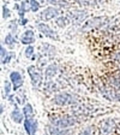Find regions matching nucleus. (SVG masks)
Returning <instances> with one entry per match:
<instances>
[{
	"label": "nucleus",
	"instance_id": "nucleus-1",
	"mask_svg": "<svg viewBox=\"0 0 120 135\" xmlns=\"http://www.w3.org/2000/svg\"><path fill=\"white\" fill-rule=\"evenodd\" d=\"M51 122L53 126L58 128L65 129L74 126L76 123V119L71 116H62L59 118H53Z\"/></svg>",
	"mask_w": 120,
	"mask_h": 135
},
{
	"label": "nucleus",
	"instance_id": "nucleus-19",
	"mask_svg": "<svg viewBox=\"0 0 120 135\" xmlns=\"http://www.w3.org/2000/svg\"><path fill=\"white\" fill-rule=\"evenodd\" d=\"M8 53L6 51V49L4 48V46H1V51H0V54H1V61H3L8 55Z\"/></svg>",
	"mask_w": 120,
	"mask_h": 135
},
{
	"label": "nucleus",
	"instance_id": "nucleus-6",
	"mask_svg": "<svg viewBox=\"0 0 120 135\" xmlns=\"http://www.w3.org/2000/svg\"><path fill=\"white\" fill-rule=\"evenodd\" d=\"M11 82H12L13 84V90L16 91L20 87L23 86V80L21 73H19L17 71H13L11 73L10 75H9Z\"/></svg>",
	"mask_w": 120,
	"mask_h": 135
},
{
	"label": "nucleus",
	"instance_id": "nucleus-12",
	"mask_svg": "<svg viewBox=\"0 0 120 135\" xmlns=\"http://www.w3.org/2000/svg\"><path fill=\"white\" fill-rule=\"evenodd\" d=\"M68 20H67L66 18L65 17H59L56 20V23L57 25H58L59 27H61V28H63V27H65L66 25L68 24Z\"/></svg>",
	"mask_w": 120,
	"mask_h": 135
},
{
	"label": "nucleus",
	"instance_id": "nucleus-4",
	"mask_svg": "<svg viewBox=\"0 0 120 135\" xmlns=\"http://www.w3.org/2000/svg\"><path fill=\"white\" fill-rule=\"evenodd\" d=\"M37 30L40 32H42L45 37L48 38H50L51 40H59V37L58 34L55 30L51 28L47 24H45L44 23H41L37 25Z\"/></svg>",
	"mask_w": 120,
	"mask_h": 135
},
{
	"label": "nucleus",
	"instance_id": "nucleus-2",
	"mask_svg": "<svg viewBox=\"0 0 120 135\" xmlns=\"http://www.w3.org/2000/svg\"><path fill=\"white\" fill-rule=\"evenodd\" d=\"M75 101V97L68 92H61L54 97L55 103L59 105H69L74 103Z\"/></svg>",
	"mask_w": 120,
	"mask_h": 135
},
{
	"label": "nucleus",
	"instance_id": "nucleus-17",
	"mask_svg": "<svg viewBox=\"0 0 120 135\" xmlns=\"http://www.w3.org/2000/svg\"><path fill=\"white\" fill-rule=\"evenodd\" d=\"M4 91H5V94L6 96H8L11 91V84L7 80L4 82Z\"/></svg>",
	"mask_w": 120,
	"mask_h": 135
},
{
	"label": "nucleus",
	"instance_id": "nucleus-18",
	"mask_svg": "<svg viewBox=\"0 0 120 135\" xmlns=\"http://www.w3.org/2000/svg\"><path fill=\"white\" fill-rule=\"evenodd\" d=\"M34 48L33 46H31V45H28V46L25 49V56L27 57H30L34 54Z\"/></svg>",
	"mask_w": 120,
	"mask_h": 135
},
{
	"label": "nucleus",
	"instance_id": "nucleus-3",
	"mask_svg": "<svg viewBox=\"0 0 120 135\" xmlns=\"http://www.w3.org/2000/svg\"><path fill=\"white\" fill-rule=\"evenodd\" d=\"M27 73L30 77L32 85L34 86H40L42 81V75L39 69L34 65H31L27 68Z\"/></svg>",
	"mask_w": 120,
	"mask_h": 135
},
{
	"label": "nucleus",
	"instance_id": "nucleus-14",
	"mask_svg": "<svg viewBox=\"0 0 120 135\" xmlns=\"http://www.w3.org/2000/svg\"><path fill=\"white\" fill-rule=\"evenodd\" d=\"M4 42H5V44H7L8 46H10V45H13L14 43H16V41L15 38L13 37V36L11 34H8V35L6 36V37H5Z\"/></svg>",
	"mask_w": 120,
	"mask_h": 135
},
{
	"label": "nucleus",
	"instance_id": "nucleus-16",
	"mask_svg": "<svg viewBox=\"0 0 120 135\" xmlns=\"http://www.w3.org/2000/svg\"><path fill=\"white\" fill-rule=\"evenodd\" d=\"M56 73V70L54 67H53L52 65L51 66H49V67L46 69V76L47 78H52L53 76Z\"/></svg>",
	"mask_w": 120,
	"mask_h": 135
},
{
	"label": "nucleus",
	"instance_id": "nucleus-10",
	"mask_svg": "<svg viewBox=\"0 0 120 135\" xmlns=\"http://www.w3.org/2000/svg\"><path fill=\"white\" fill-rule=\"evenodd\" d=\"M11 117L12 120L15 122L18 123V124L21 123L22 121H23V115L18 109L13 110L12 113H11Z\"/></svg>",
	"mask_w": 120,
	"mask_h": 135
},
{
	"label": "nucleus",
	"instance_id": "nucleus-11",
	"mask_svg": "<svg viewBox=\"0 0 120 135\" xmlns=\"http://www.w3.org/2000/svg\"><path fill=\"white\" fill-rule=\"evenodd\" d=\"M23 115H25L26 119H30V118H32V117H33V108H32V106L29 103H27L23 107Z\"/></svg>",
	"mask_w": 120,
	"mask_h": 135
},
{
	"label": "nucleus",
	"instance_id": "nucleus-15",
	"mask_svg": "<svg viewBox=\"0 0 120 135\" xmlns=\"http://www.w3.org/2000/svg\"><path fill=\"white\" fill-rule=\"evenodd\" d=\"M30 8L33 12H36L39 8V4L37 0H30Z\"/></svg>",
	"mask_w": 120,
	"mask_h": 135
},
{
	"label": "nucleus",
	"instance_id": "nucleus-5",
	"mask_svg": "<svg viewBox=\"0 0 120 135\" xmlns=\"http://www.w3.org/2000/svg\"><path fill=\"white\" fill-rule=\"evenodd\" d=\"M115 129V123L113 120L108 119L101 124L100 132L101 135H112Z\"/></svg>",
	"mask_w": 120,
	"mask_h": 135
},
{
	"label": "nucleus",
	"instance_id": "nucleus-22",
	"mask_svg": "<svg viewBox=\"0 0 120 135\" xmlns=\"http://www.w3.org/2000/svg\"><path fill=\"white\" fill-rule=\"evenodd\" d=\"M47 1L52 4H58L61 2V0H47Z\"/></svg>",
	"mask_w": 120,
	"mask_h": 135
},
{
	"label": "nucleus",
	"instance_id": "nucleus-13",
	"mask_svg": "<svg viewBox=\"0 0 120 135\" xmlns=\"http://www.w3.org/2000/svg\"><path fill=\"white\" fill-rule=\"evenodd\" d=\"M110 83L112 85H113L114 88L117 89V90L119 89L120 91V77L115 76V77H113L112 79L110 78Z\"/></svg>",
	"mask_w": 120,
	"mask_h": 135
},
{
	"label": "nucleus",
	"instance_id": "nucleus-7",
	"mask_svg": "<svg viewBox=\"0 0 120 135\" xmlns=\"http://www.w3.org/2000/svg\"><path fill=\"white\" fill-rule=\"evenodd\" d=\"M20 41L24 45H30L35 42L34 32L32 30H27L21 35Z\"/></svg>",
	"mask_w": 120,
	"mask_h": 135
},
{
	"label": "nucleus",
	"instance_id": "nucleus-9",
	"mask_svg": "<svg viewBox=\"0 0 120 135\" xmlns=\"http://www.w3.org/2000/svg\"><path fill=\"white\" fill-rule=\"evenodd\" d=\"M24 127L29 135H34L37 129V122L33 118L25 119L24 121Z\"/></svg>",
	"mask_w": 120,
	"mask_h": 135
},
{
	"label": "nucleus",
	"instance_id": "nucleus-20",
	"mask_svg": "<svg viewBox=\"0 0 120 135\" xmlns=\"http://www.w3.org/2000/svg\"><path fill=\"white\" fill-rule=\"evenodd\" d=\"M3 16H4V18H7L8 17L10 16V11L8 10V8L5 6L3 8Z\"/></svg>",
	"mask_w": 120,
	"mask_h": 135
},
{
	"label": "nucleus",
	"instance_id": "nucleus-21",
	"mask_svg": "<svg viewBox=\"0 0 120 135\" xmlns=\"http://www.w3.org/2000/svg\"><path fill=\"white\" fill-rule=\"evenodd\" d=\"M80 135H91V129L90 127H87L84 129V131L80 134Z\"/></svg>",
	"mask_w": 120,
	"mask_h": 135
},
{
	"label": "nucleus",
	"instance_id": "nucleus-8",
	"mask_svg": "<svg viewBox=\"0 0 120 135\" xmlns=\"http://www.w3.org/2000/svg\"><path fill=\"white\" fill-rule=\"evenodd\" d=\"M59 13L57 9L53 7H48L41 13V18L44 21H49L51 19L56 18Z\"/></svg>",
	"mask_w": 120,
	"mask_h": 135
}]
</instances>
